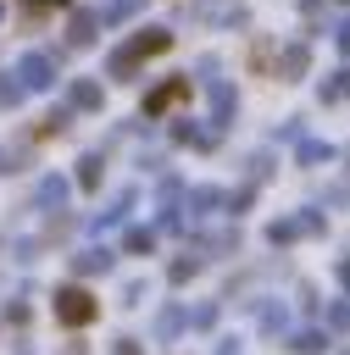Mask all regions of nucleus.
I'll list each match as a JSON object with an SVG mask.
<instances>
[{"mask_svg":"<svg viewBox=\"0 0 350 355\" xmlns=\"http://www.w3.org/2000/svg\"><path fill=\"white\" fill-rule=\"evenodd\" d=\"M178 94H183V83H167V89H156V94L144 100V111H161V105H172Z\"/></svg>","mask_w":350,"mask_h":355,"instance_id":"nucleus-2","label":"nucleus"},{"mask_svg":"<svg viewBox=\"0 0 350 355\" xmlns=\"http://www.w3.org/2000/svg\"><path fill=\"white\" fill-rule=\"evenodd\" d=\"M22 78H28L33 89H44V83H50V67H44V61H22Z\"/></svg>","mask_w":350,"mask_h":355,"instance_id":"nucleus-3","label":"nucleus"},{"mask_svg":"<svg viewBox=\"0 0 350 355\" xmlns=\"http://www.w3.org/2000/svg\"><path fill=\"white\" fill-rule=\"evenodd\" d=\"M56 316H61L67 327H83V322L94 316V300H89L83 288H61V294H56Z\"/></svg>","mask_w":350,"mask_h":355,"instance_id":"nucleus-1","label":"nucleus"}]
</instances>
